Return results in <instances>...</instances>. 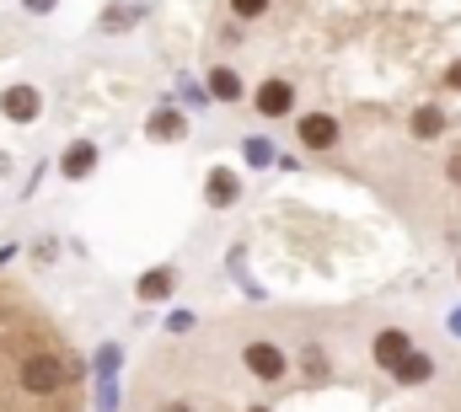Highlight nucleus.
Wrapping results in <instances>:
<instances>
[{"label":"nucleus","instance_id":"nucleus-9","mask_svg":"<svg viewBox=\"0 0 461 412\" xmlns=\"http://www.w3.org/2000/svg\"><path fill=\"white\" fill-rule=\"evenodd\" d=\"M230 193H236V183H230L226 172H215V188H210V199H215V204H226Z\"/></svg>","mask_w":461,"mask_h":412},{"label":"nucleus","instance_id":"nucleus-3","mask_svg":"<svg viewBox=\"0 0 461 412\" xmlns=\"http://www.w3.org/2000/svg\"><path fill=\"white\" fill-rule=\"evenodd\" d=\"M210 92H215L221 103H236V97H241V76H236L230 65H215V70H210Z\"/></svg>","mask_w":461,"mask_h":412},{"label":"nucleus","instance_id":"nucleus-7","mask_svg":"<svg viewBox=\"0 0 461 412\" xmlns=\"http://www.w3.org/2000/svg\"><path fill=\"white\" fill-rule=\"evenodd\" d=\"M150 134L172 139V134H183V118H177V112H161V118H150Z\"/></svg>","mask_w":461,"mask_h":412},{"label":"nucleus","instance_id":"nucleus-2","mask_svg":"<svg viewBox=\"0 0 461 412\" xmlns=\"http://www.w3.org/2000/svg\"><path fill=\"white\" fill-rule=\"evenodd\" d=\"M0 412H86V364L27 284L0 279Z\"/></svg>","mask_w":461,"mask_h":412},{"label":"nucleus","instance_id":"nucleus-11","mask_svg":"<svg viewBox=\"0 0 461 412\" xmlns=\"http://www.w3.org/2000/svg\"><path fill=\"white\" fill-rule=\"evenodd\" d=\"M27 11H54V0H22Z\"/></svg>","mask_w":461,"mask_h":412},{"label":"nucleus","instance_id":"nucleus-4","mask_svg":"<svg viewBox=\"0 0 461 412\" xmlns=\"http://www.w3.org/2000/svg\"><path fill=\"white\" fill-rule=\"evenodd\" d=\"M140 11H145V5H134V0H118L113 11L103 16V27H129V22H140Z\"/></svg>","mask_w":461,"mask_h":412},{"label":"nucleus","instance_id":"nucleus-1","mask_svg":"<svg viewBox=\"0 0 461 412\" xmlns=\"http://www.w3.org/2000/svg\"><path fill=\"white\" fill-rule=\"evenodd\" d=\"M123 412H461V354L386 306H241L177 321Z\"/></svg>","mask_w":461,"mask_h":412},{"label":"nucleus","instance_id":"nucleus-8","mask_svg":"<svg viewBox=\"0 0 461 412\" xmlns=\"http://www.w3.org/2000/svg\"><path fill=\"white\" fill-rule=\"evenodd\" d=\"M86 166H92V145H76V150H70V161H65V172H70V177H81Z\"/></svg>","mask_w":461,"mask_h":412},{"label":"nucleus","instance_id":"nucleus-10","mask_svg":"<svg viewBox=\"0 0 461 412\" xmlns=\"http://www.w3.org/2000/svg\"><path fill=\"white\" fill-rule=\"evenodd\" d=\"M167 290H172V273H156V279L140 284V295H167Z\"/></svg>","mask_w":461,"mask_h":412},{"label":"nucleus","instance_id":"nucleus-6","mask_svg":"<svg viewBox=\"0 0 461 412\" xmlns=\"http://www.w3.org/2000/svg\"><path fill=\"white\" fill-rule=\"evenodd\" d=\"M5 112H11V118H32V112H38L32 92H11V97H5Z\"/></svg>","mask_w":461,"mask_h":412},{"label":"nucleus","instance_id":"nucleus-5","mask_svg":"<svg viewBox=\"0 0 461 412\" xmlns=\"http://www.w3.org/2000/svg\"><path fill=\"white\" fill-rule=\"evenodd\" d=\"M230 11H236L241 22H263V16L274 11V0H230Z\"/></svg>","mask_w":461,"mask_h":412}]
</instances>
